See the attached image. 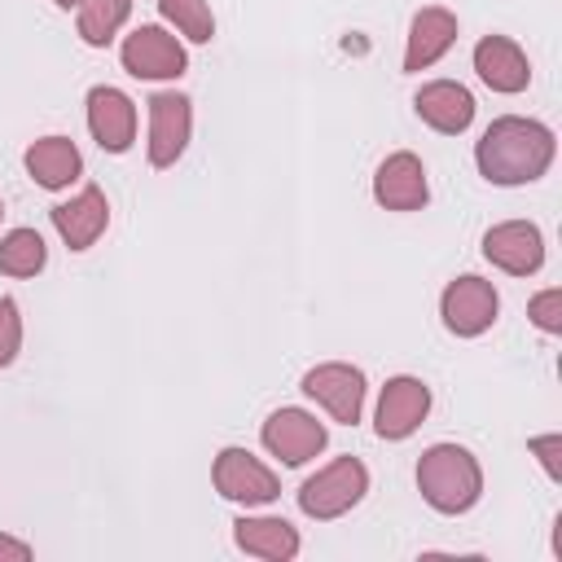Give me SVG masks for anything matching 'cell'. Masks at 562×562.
Here are the masks:
<instances>
[{"label":"cell","mask_w":562,"mask_h":562,"mask_svg":"<svg viewBox=\"0 0 562 562\" xmlns=\"http://www.w3.org/2000/svg\"><path fill=\"white\" fill-rule=\"evenodd\" d=\"M88 132L105 154H127L136 140V105L123 88L97 83L88 88Z\"/></svg>","instance_id":"cell-12"},{"label":"cell","mask_w":562,"mask_h":562,"mask_svg":"<svg viewBox=\"0 0 562 562\" xmlns=\"http://www.w3.org/2000/svg\"><path fill=\"white\" fill-rule=\"evenodd\" d=\"M474 70L492 92H505V97H514L531 83V61L509 35H483L474 44Z\"/></svg>","instance_id":"cell-17"},{"label":"cell","mask_w":562,"mask_h":562,"mask_svg":"<svg viewBox=\"0 0 562 562\" xmlns=\"http://www.w3.org/2000/svg\"><path fill=\"white\" fill-rule=\"evenodd\" d=\"M259 439H263V448H268L277 461H285V465H303V461H312V457L325 452L329 430H325V422H316L307 408H294V404H290V408L268 413Z\"/></svg>","instance_id":"cell-8"},{"label":"cell","mask_w":562,"mask_h":562,"mask_svg":"<svg viewBox=\"0 0 562 562\" xmlns=\"http://www.w3.org/2000/svg\"><path fill=\"white\" fill-rule=\"evenodd\" d=\"M233 540H237L241 553L263 558V562H290L303 549L299 531L285 518H272V514H241L233 522Z\"/></svg>","instance_id":"cell-19"},{"label":"cell","mask_w":562,"mask_h":562,"mask_svg":"<svg viewBox=\"0 0 562 562\" xmlns=\"http://www.w3.org/2000/svg\"><path fill=\"white\" fill-rule=\"evenodd\" d=\"M527 448L536 452V461L544 465V474L558 483V479H562V461H558V452H562V435H536V439H527Z\"/></svg>","instance_id":"cell-25"},{"label":"cell","mask_w":562,"mask_h":562,"mask_svg":"<svg viewBox=\"0 0 562 562\" xmlns=\"http://www.w3.org/2000/svg\"><path fill=\"white\" fill-rule=\"evenodd\" d=\"M22 162H26V176L40 189H70L83 176V154H79V145L70 136H40V140H31Z\"/></svg>","instance_id":"cell-18"},{"label":"cell","mask_w":562,"mask_h":562,"mask_svg":"<svg viewBox=\"0 0 562 562\" xmlns=\"http://www.w3.org/2000/svg\"><path fill=\"white\" fill-rule=\"evenodd\" d=\"M373 198H378V206H386V211H422L426 198H430L422 158L408 154V149L386 154V158L378 162V171H373Z\"/></svg>","instance_id":"cell-13"},{"label":"cell","mask_w":562,"mask_h":562,"mask_svg":"<svg viewBox=\"0 0 562 562\" xmlns=\"http://www.w3.org/2000/svg\"><path fill=\"white\" fill-rule=\"evenodd\" d=\"M26 558H31V544L0 531V562H26Z\"/></svg>","instance_id":"cell-26"},{"label":"cell","mask_w":562,"mask_h":562,"mask_svg":"<svg viewBox=\"0 0 562 562\" xmlns=\"http://www.w3.org/2000/svg\"><path fill=\"white\" fill-rule=\"evenodd\" d=\"M0 215H4V202H0Z\"/></svg>","instance_id":"cell-28"},{"label":"cell","mask_w":562,"mask_h":562,"mask_svg":"<svg viewBox=\"0 0 562 562\" xmlns=\"http://www.w3.org/2000/svg\"><path fill=\"white\" fill-rule=\"evenodd\" d=\"M193 136V101L184 92H154L149 97V167L167 171L180 162Z\"/></svg>","instance_id":"cell-9"},{"label":"cell","mask_w":562,"mask_h":562,"mask_svg":"<svg viewBox=\"0 0 562 562\" xmlns=\"http://www.w3.org/2000/svg\"><path fill=\"white\" fill-rule=\"evenodd\" d=\"M417 492L435 514H465L483 496V465L461 443H430L417 461Z\"/></svg>","instance_id":"cell-2"},{"label":"cell","mask_w":562,"mask_h":562,"mask_svg":"<svg viewBox=\"0 0 562 562\" xmlns=\"http://www.w3.org/2000/svg\"><path fill=\"white\" fill-rule=\"evenodd\" d=\"M48 220H53L57 237H61L70 250H88V246L105 233V224H110V202H105V193H101L97 184H88V189H79L70 202H57V206L48 211Z\"/></svg>","instance_id":"cell-16"},{"label":"cell","mask_w":562,"mask_h":562,"mask_svg":"<svg viewBox=\"0 0 562 562\" xmlns=\"http://www.w3.org/2000/svg\"><path fill=\"white\" fill-rule=\"evenodd\" d=\"M119 57H123V70H127L132 79H149V83L180 79V75L189 70V53H184V44H180L167 26H158V22L136 26V31L123 40Z\"/></svg>","instance_id":"cell-4"},{"label":"cell","mask_w":562,"mask_h":562,"mask_svg":"<svg viewBox=\"0 0 562 562\" xmlns=\"http://www.w3.org/2000/svg\"><path fill=\"white\" fill-rule=\"evenodd\" d=\"M22 351V312L13 299H0V369H9Z\"/></svg>","instance_id":"cell-24"},{"label":"cell","mask_w":562,"mask_h":562,"mask_svg":"<svg viewBox=\"0 0 562 562\" xmlns=\"http://www.w3.org/2000/svg\"><path fill=\"white\" fill-rule=\"evenodd\" d=\"M158 13H162V22L176 26L189 44H211V40H215L211 0H158Z\"/></svg>","instance_id":"cell-22"},{"label":"cell","mask_w":562,"mask_h":562,"mask_svg":"<svg viewBox=\"0 0 562 562\" xmlns=\"http://www.w3.org/2000/svg\"><path fill=\"white\" fill-rule=\"evenodd\" d=\"M527 316H531V325H536L540 334H562V290H558V285L540 290V294L527 303Z\"/></svg>","instance_id":"cell-23"},{"label":"cell","mask_w":562,"mask_h":562,"mask_svg":"<svg viewBox=\"0 0 562 562\" xmlns=\"http://www.w3.org/2000/svg\"><path fill=\"white\" fill-rule=\"evenodd\" d=\"M457 13L443 9V4H426L413 13L408 22V44H404V70L417 75L426 66H435L452 44H457Z\"/></svg>","instance_id":"cell-15"},{"label":"cell","mask_w":562,"mask_h":562,"mask_svg":"<svg viewBox=\"0 0 562 562\" xmlns=\"http://www.w3.org/2000/svg\"><path fill=\"white\" fill-rule=\"evenodd\" d=\"M364 373L356 364H342V360H325L316 369L303 373V395H312L334 422L342 426H356L360 413H364Z\"/></svg>","instance_id":"cell-7"},{"label":"cell","mask_w":562,"mask_h":562,"mask_svg":"<svg viewBox=\"0 0 562 562\" xmlns=\"http://www.w3.org/2000/svg\"><path fill=\"white\" fill-rule=\"evenodd\" d=\"M127 18H132V0H83L79 4V40L88 48H105Z\"/></svg>","instance_id":"cell-21"},{"label":"cell","mask_w":562,"mask_h":562,"mask_svg":"<svg viewBox=\"0 0 562 562\" xmlns=\"http://www.w3.org/2000/svg\"><path fill=\"white\" fill-rule=\"evenodd\" d=\"M369 492V470L360 457H334L329 465H321L312 479H303L299 487V509L316 522L342 518L347 509H356Z\"/></svg>","instance_id":"cell-3"},{"label":"cell","mask_w":562,"mask_h":562,"mask_svg":"<svg viewBox=\"0 0 562 562\" xmlns=\"http://www.w3.org/2000/svg\"><path fill=\"white\" fill-rule=\"evenodd\" d=\"M53 4H57V9H79L83 0H53Z\"/></svg>","instance_id":"cell-27"},{"label":"cell","mask_w":562,"mask_h":562,"mask_svg":"<svg viewBox=\"0 0 562 562\" xmlns=\"http://www.w3.org/2000/svg\"><path fill=\"white\" fill-rule=\"evenodd\" d=\"M483 259L509 277H531L544 263V233L531 220H505L483 233Z\"/></svg>","instance_id":"cell-11"},{"label":"cell","mask_w":562,"mask_h":562,"mask_svg":"<svg viewBox=\"0 0 562 562\" xmlns=\"http://www.w3.org/2000/svg\"><path fill=\"white\" fill-rule=\"evenodd\" d=\"M496 312H501V299H496V285L465 272V277H452L439 294V316H443V329L457 334V338H479L496 325Z\"/></svg>","instance_id":"cell-5"},{"label":"cell","mask_w":562,"mask_h":562,"mask_svg":"<svg viewBox=\"0 0 562 562\" xmlns=\"http://www.w3.org/2000/svg\"><path fill=\"white\" fill-rule=\"evenodd\" d=\"M48 263V246L35 228H13L0 237V272L4 277H35Z\"/></svg>","instance_id":"cell-20"},{"label":"cell","mask_w":562,"mask_h":562,"mask_svg":"<svg viewBox=\"0 0 562 562\" xmlns=\"http://www.w3.org/2000/svg\"><path fill=\"white\" fill-rule=\"evenodd\" d=\"M426 413H430V386L413 373H395V378H386V386L378 395L373 430H378V439L400 443L426 422Z\"/></svg>","instance_id":"cell-10"},{"label":"cell","mask_w":562,"mask_h":562,"mask_svg":"<svg viewBox=\"0 0 562 562\" xmlns=\"http://www.w3.org/2000/svg\"><path fill=\"white\" fill-rule=\"evenodd\" d=\"M211 483L224 501L233 505H272L281 496V479L246 448H220L215 465H211Z\"/></svg>","instance_id":"cell-6"},{"label":"cell","mask_w":562,"mask_h":562,"mask_svg":"<svg viewBox=\"0 0 562 562\" xmlns=\"http://www.w3.org/2000/svg\"><path fill=\"white\" fill-rule=\"evenodd\" d=\"M413 110H417V119L426 127H435L443 136H461L474 123V97L457 79H430V83H422L417 97H413Z\"/></svg>","instance_id":"cell-14"},{"label":"cell","mask_w":562,"mask_h":562,"mask_svg":"<svg viewBox=\"0 0 562 562\" xmlns=\"http://www.w3.org/2000/svg\"><path fill=\"white\" fill-rule=\"evenodd\" d=\"M558 154V140L553 132L540 123V119H522V114H501L483 127L479 145H474V162H479V176L487 184H501V189H514V184H531L549 171Z\"/></svg>","instance_id":"cell-1"}]
</instances>
